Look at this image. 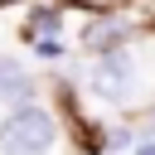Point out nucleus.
Listing matches in <instances>:
<instances>
[{
	"instance_id": "nucleus-6",
	"label": "nucleus",
	"mask_w": 155,
	"mask_h": 155,
	"mask_svg": "<svg viewBox=\"0 0 155 155\" xmlns=\"http://www.w3.org/2000/svg\"><path fill=\"white\" fill-rule=\"evenodd\" d=\"M68 5H82V10H121V5H131V0H68Z\"/></svg>"
},
{
	"instance_id": "nucleus-5",
	"label": "nucleus",
	"mask_w": 155,
	"mask_h": 155,
	"mask_svg": "<svg viewBox=\"0 0 155 155\" xmlns=\"http://www.w3.org/2000/svg\"><path fill=\"white\" fill-rule=\"evenodd\" d=\"M34 53H44V58H58V53H63V39H58V29H48V34H34Z\"/></svg>"
},
{
	"instance_id": "nucleus-8",
	"label": "nucleus",
	"mask_w": 155,
	"mask_h": 155,
	"mask_svg": "<svg viewBox=\"0 0 155 155\" xmlns=\"http://www.w3.org/2000/svg\"><path fill=\"white\" fill-rule=\"evenodd\" d=\"M0 5H15V0H0Z\"/></svg>"
},
{
	"instance_id": "nucleus-2",
	"label": "nucleus",
	"mask_w": 155,
	"mask_h": 155,
	"mask_svg": "<svg viewBox=\"0 0 155 155\" xmlns=\"http://www.w3.org/2000/svg\"><path fill=\"white\" fill-rule=\"evenodd\" d=\"M131 78H136V63H131L126 48H107V53H97V63H92V87H97L102 97L126 102V97H131Z\"/></svg>"
},
{
	"instance_id": "nucleus-3",
	"label": "nucleus",
	"mask_w": 155,
	"mask_h": 155,
	"mask_svg": "<svg viewBox=\"0 0 155 155\" xmlns=\"http://www.w3.org/2000/svg\"><path fill=\"white\" fill-rule=\"evenodd\" d=\"M126 19L116 15V10H97L92 15V24L82 29V44L92 48V53H107V48H121V39H126Z\"/></svg>"
},
{
	"instance_id": "nucleus-7",
	"label": "nucleus",
	"mask_w": 155,
	"mask_h": 155,
	"mask_svg": "<svg viewBox=\"0 0 155 155\" xmlns=\"http://www.w3.org/2000/svg\"><path fill=\"white\" fill-rule=\"evenodd\" d=\"M136 155H155V145H140V150H136Z\"/></svg>"
},
{
	"instance_id": "nucleus-4",
	"label": "nucleus",
	"mask_w": 155,
	"mask_h": 155,
	"mask_svg": "<svg viewBox=\"0 0 155 155\" xmlns=\"http://www.w3.org/2000/svg\"><path fill=\"white\" fill-rule=\"evenodd\" d=\"M29 97H34V78L24 73V63L19 58H0V102L24 107Z\"/></svg>"
},
{
	"instance_id": "nucleus-1",
	"label": "nucleus",
	"mask_w": 155,
	"mask_h": 155,
	"mask_svg": "<svg viewBox=\"0 0 155 155\" xmlns=\"http://www.w3.org/2000/svg\"><path fill=\"white\" fill-rule=\"evenodd\" d=\"M53 136H58L53 116H48L44 107L24 102V107L0 126V155H44V150L53 145Z\"/></svg>"
}]
</instances>
